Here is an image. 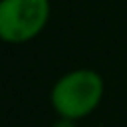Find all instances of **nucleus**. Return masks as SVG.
<instances>
[{"mask_svg":"<svg viewBox=\"0 0 127 127\" xmlns=\"http://www.w3.org/2000/svg\"><path fill=\"white\" fill-rule=\"evenodd\" d=\"M50 0H0V40L12 46L38 38L50 22Z\"/></svg>","mask_w":127,"mask_h":127,"instance_id":"2","label":"nucleus"},{"mask_svg":"<svg viewBox=\"0 0 127 127\" xmlns=\"http://www.w3.org/2000/svg\"><path fill=\"white\" fill-rule=\"evenodd\" d=\"M103 93L105 81L101 73L91 67H77L58 77L50 91V103L58 117L77 121L99 107Z\"/></svg>","mask_w":127,"mask_h":127,"instance_id":"1","label":"nucleus"},{"mask_svg":"<svg viewBox=\"0 0 127 127\" xmlns=\"http://www.w3.org/2000/svg\"><path fill=\"white\" fill-rule=\"evenodd\" d=\"M52 127H77L73 119H65V117H60L58 121L52 123Z\"/></svg>","mask_w":127,"mask_h":127,"instance_id":"3","label":"nucleus"}]
</instances>
